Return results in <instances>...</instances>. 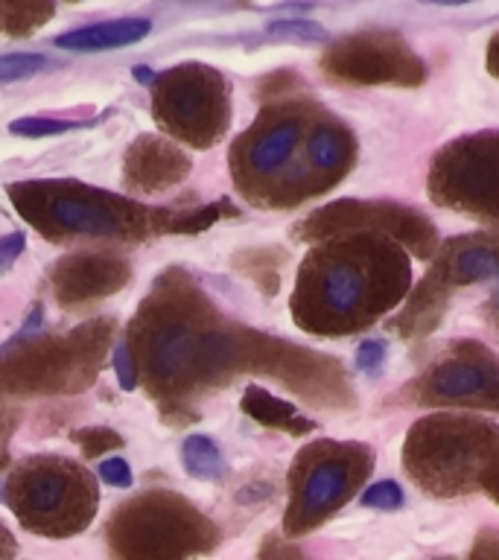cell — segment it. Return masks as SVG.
<instances>
[{
  "mask_svg": "<svg viewBox=\"0 0 499 560\" xmlns=\"http://www.w3.org/2000/svg\"><path fill=\"white\" fill-rule=\"evenodd\" d=\"M47 68H50L47 56H38V52H7V56H0V85L18 82V79H30Z\"/></svg>",
  "mask_w": 499,
  "mask_h": 560,
  "instance_id": "e0dca14e",
  "label": "cell"
},
{
  "mask_svg": "<svg viewBox=\"0 0 499 560\" xmlns=\"http://www.w3.org/2000/svg\"><path fill=\"white\" fill-rule=\"evenodd\" d=\"M24 248H26V236L21 234V231H15V234H9L0 240V275L15 266V260L24 254Z\"/></svg>",
  "mask_w": 499,
  "mask_h": 560,
  "instance_id": "cb8c5ba5",
  "label": "cell"
},
{
  "mask_svg": "<svg viewBox=\"0 0 499 560\" xmlns=\"http://www.w3.org/2000/svg\"><path fill=\"white\" fill-rule=\"evenodd\" d=\"M96 472L112 488H131V467L123 458H105V462H100Z\"/></svg>",
  "mask_w": 499,
  "mask_h": 560,
  "instance_id": "603a6c76",
  "label": "cell"
},
{
  "mask_svg": "<svg viewBox=\"0 0 499 560\" xmlns=\"http://www.w3.org/2000/svg\"><path fill=\"white\" fill-rule=\"evenodd\" d=\"M182 464L184 470L201 481H222L228 476L225 458L219 453L217 441H210L208 435L184 438Z\"/></svg>",
  "mask_w": 499,
  "mask_h": 560,
  "instance_id": "4fadbf2b",
  "label": "cell"
},
{
  "mask_svg": "<svg viewBox=\"0 0 499 560\" xmlns=\"http://www.w3.org/2000/svg\"><path fill=\"white\" fill-rule=\"evenodd\" d=\"M129 280V266L108 254H73L53 271V292L65 306L112 295Z\"/></svg>",
  "mask_w": 499,
  "mask_h": 560,
  "instance_id": "52a82bcc",
  "label": "cell"
},
{
  "mask_svg": "<svg viewBox=\"0 0 499 560\" xmlns=\"http://www.w3.org/2000/svg\"><path fill=\"white\" fill-rule=\"evenodd\" d=\"M7 502L26 532L73 537L94 520L100 490L91 470L73 458L33 455L9 476Z\"/></svg>",
  "mask_w": 499,
  "mask_h": 560,
  "instance_id": "3957f363",
  "label": "cell"
},
{
  "mask_svg": "<svg viewBox=\"0 0 499 560\" xmlns=\"http://www.w3.org/2000/svg\"><path fill=\"white\" fill-rule=\"evenodd\" d=\"M18 213L50 240H123L135 243L155 228L152 208L79 182H24L9 187Z\"/></svg>",
  "mask_w": 499,
  "mask_h": 560,
  "instance_id": "7a4b0ae2",
  "label": "cell"
},
{
  "mask_svg": "<svg viewBox=\"0 0 499 560\" xmlns=\"http://www.w3.org/2000/svg\"><path fill=\"white\" fill-rule=\"evenodd\" d=\"M350 485L348 464L339 458H322V462L310 464L304 470V479L298 485L295 497V514L304 523H313L324 511H330Z\"/></svg>",
  "mask_w": 499,
  "mask_h": 560,
  "instance_id": "9c48e42d",
  "label": "cell"
},
{
  "mask_svg": "<svg viewBox=\"0 0 499 560\" xmlns=\"http://www.w3.org/2000/svg\"><path fill=\"white\" fill-rule=\"evenodd\" d=\"M152 33V21L147 18H120V21H105V24L82 26L56 38V47L73 52H100L120 50L135 42H143Z\"/></svg>",
  "mask_w": 499,
  "mask_h": 560,
  "instance_id": "8fae6325",
  "label": "cell"
},
{
  "mask_svg": "<svg viewBox=\"0 0 499 560\" xmlns=\"http://www.w3.org/2000/svg\"><path fill=\"white\" fill-rule=\"evenodd\" d=\"M315 289H318L324 313L339 315V318L357 313L362 298H365L362 266L350 257H330L315 269Z\"/></svg>",
  "mask_w": 499,
  "mask_h": 560,
  "instance_id": "30bf717a",
  "label": "cell"
},
{
  "mask_svg": "<svg viewBox=\"0 0 499 560\" xmlns=\"http://www.w3.org/2000/svg\"><path fill=\"white\" fill-rule=\"evenodd\" d=\"M406 497H403V488L397 481L392 479H383V481H374L371 488L359 497V505L362 508H376V511H397L403 508Z\"/></svg>",
  "mask_w": 499,
  "mask_h": 560,
  "instance_id": "d6986e66",
  "label": "cell"
},
{
  "mask_svg": "<svg viewBox=\"0 0 499 560\" xmlns=\"http://www.w3.org/2000/svg\"><path fill=\"white\" fill-rule=\"evenodd\" d=\"M15 558V540H12V534L0 525V560H12Z\"/></svg>",
  "mask_w": 499,
  "mask_h": 560,
  "instance_id": "484cf974",
  "label": "cell"
},
{
  "mask_svg": "<svg viewBox=\"0 0 499 560\" xmlns=\"http://www.w3.org/2000/svg\"><path fill=\"white\" fill-rule=\"evenodd\" d=\"M243 409L248 411V415H254L257 420H263V423H280V420L289 418V415H295L289 402L275 400V397H269L266 392H257V388H252V392H248V397H245V402H243Z\"/></svg>",
  "mask_w": 499,
  "mask_h": 560,
  "instance_id": "ac0fdd59",
  "label": "cell"
},
{
  "mask_svg": "<svg viewBox=\"0 0 499 560\" xmlns=\"http://www.w3.org/2000/svg\"><path fill=\"white\" fill-rule=\"evenodd\" d=\"M79 122L70 120H53V117H24L15 120L9 129L12 135H24V138H47V135H61V131L77 129Z\"/></svg>",
  "mask_w": 499,
  "mask_h": 560,
  "instance_id": "44dd1931",
  "label": "cell"
},
{
  "mask_svg": "<svg viewBox=\"0 0 499 560\" xmlns=\"http://www.w3.org/2000/svg\"><path fill=\"white\" fill-rule=\"evenodd\" d=\"M420 3H436V7H462V3H471V0H420Z\"/></svg>",
  "mask_w": 499,
  "mask_h": 560,
  "instance_id": "4316f807",
  "label": "cell"
},
{
  "mask_svg": "<svg viewBox=\"0 0 499 560\" xmlns=\"http://www.w3.org/2000/svg\"><path fill=\"white\" fill-rule=\"evenodd\" d=\"M429 388L436 397H444V400L479 397V394H490L497 388V376L490 374L488 368L473 365V362H450V365L438 368Z\"/></svg>",
  "mask_w": 499,
  "mask_h": 560,
  "instance_id": "7c38bea8",
  "label": "cell"
},
{
  "mask_svg": "<svg viewBox=\"0 0 499 560\" xmlns=\"http://www.w3.org/2000/svg\"><path fill=\"white\" fill-rule=\"evenodd\" d=\"M190 173V158L170 140L138 138L126 155V182L143 190H161Z\"/></svg>",
  "mask_w": 499,
  "mask_h": 560,
  "instance_id": "ba28073f",
  "label": "cell"
},
{
  "mask_svg": "<svg viewBox=\"0 0 499 560\" xmlns=\"http://www.w3.org/2000/svg\"><path fill=\"white\" fill-rule=\"evenodd\" d=\"M385 359V345L383 341L376 339H368L359 345L357 350V365L362 368V371H376V368L383 365Z\"/></svg>",
  "mask_w": 499,
  "mask_h": 560,
  "instance_id": "d4e9b609",
  "label": "cell"
},
{
  "mask_svg": "<svg viewBox=\"0 0 499 560\" xmlns=\"http://www.w3.org/2000/svg\"><path fill=\"white\" fill-rule=\"evenodd\" d=\"M135 79H138V82H155V79H152V73H149V68H135Z\"/></svg>",
  "mask_w": 499,
  "mask_h": 560,
  "instance_id": "83f0119b",
  "label": "cell"
},
{
  "mask_svg": "<svg viewBox=\"0 0 499 560\" xmlns=\"http://www.w3.org/2000/svg\"><path fill=\"white\" fill-rule=\"evenodd\" d=\"M50 15L53 0H0V33H33Z\"/></svg>",
  "mask_w": 499,
  "mask_h": 560,
  "instance_id": "5bb4252c",
  "label": "cell"
},
{
  "mask_svg": "<svg viewBox=\"0 0 499 560\" xmlns=\"http://www.w3.org/2000/svg\"><path fill=\"white\" fill-rule=\"evenodd\" d=\"M210 537L196 508L170 490H149L114 511L108 540L117 560H187Z\"/></svg>",
  "mask_w": 499,
  "mask_h": 560,
  "instance_id": "277c9868",
  "label": "cell"
},
{
  "mask_svg": "<svg viewBox=\"0 0 499 560\" xmlns=\"http://www.w3.org/2000/svg\"><path fill=\"white\" fill-rule=\"evenodd\" d=\"M455 275L462 280L499 278V254L494 248H467L455 260Z\"/></svg>",
  "mask_w": 499,
  "mask_h": 560,
  "instance_id": "2e32d148",
  "label": "cell"
},
{
  "mask_svg": "<svg viewBox=\"0 0 499 560\" xmlns=\"http://www.w3.org/2000/svg\"><path fill=\"white\" fill-rule=\"evenodd\" d=\"M138 383L155 400L187 402L234 365V336L187 275H161L126 336Z\"/></svg>",
  "mask_w": 499,
  "mask_h": 560,
  "instance_id": "6da1fadb",
  "label": "cell"
},
{
  "mask_svg": "<svg viewBox=\"0 0 499 560\" xmlns=\"http://www.w3.org/2000/svg\"><path fill=\"white\" fill-rule=\"evenodd\" d=\"M304 140V120L301 114L278 108L266 112L254 122L252 131H245L231 149V173L245 196H263V192L289 190L292 182V155Z\"/></svg>",
  "mask_w": 499,
  "mask_h": 560,
  "instance_id": "8992f818",
  "label": "cell"
},
{
  "mask_svg": "<svg viewBox=\"0 0 499 560\" xmlns=\"http://www.w3.org/2000/svg\"><path fill=\"white\" fill-rule=\"evenodd\" d=\"M152 117L178 143L213 147L225 135L231 117L225 79L199 61L164 70L152 82Z\"/></svg>",
  "mask_w": 499,
  "mask_h": 560,
  "instance_id": "5b68a950",
  "label": "cell"
},
{
  "mask_svg": "<svg viewBox=\"0 0 499 560\" xmlns=\"http://www.w3.org/2000/svg\"><path fill=\"white\" fill-rule=\"evenodd\" d=\"M269 33L275 38H287V42H327V30H322L313 21H278V24L269 26Z\"/></svg>",
  "mask_w": 499,
  "mask_h": 560,
  "instance_id": "ffe728a7",
  "label": "cell"
},
{
  "mask_svg": "<svg viewBox=\"0 0 499 560\" xmlns=\"http://www.w3.org/2000/svg\"><path fill=\"white\" fill-rule=\"evenodd\" d=\"M306 161L318 173H330V170H339L341 161H345V138L339 135V129H333L327 122L315 126L310 135H306Z\"/></svg>",
  "mask_w": 499,
  "mask_h": 560,
  "instance_id": "9a60e30c",
  "label": "cell"
},
{
  "mask_svg": "<svg viewBox=\"0 0 499 560\" xmlns=\"http://www.w3.org/2000/svg\"><path fill=\"white\" fill-rule=\"evenodd\" d=\"M114 371H117V383H120L123 392H135L138 371H135V359H131L126 339L117 341V348H114Z\"/></svg>",
  "mask_w": 499,
  "mask_h": 560,
  "instance_id": "7402d4cb",
  "label": "cell"
}]
</instances>
